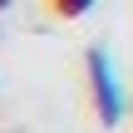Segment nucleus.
I'll use <instances>...</instances> for the list:
<instances>
[{
	"instance_id": "nucleus-2",
	"label": "nucleus",
	"mask_w": 133,
	"mask_h": 133,
	"mask_svg": "<svg viewBox=\"0 0 133 133\" xmlns=\"http://www.w3.org/2000/svg\"><path fill=\"white\" fill-rule=\"evenodd\" d=\"M54 5H59V10H64V15H74V20H79V15H89V10H94V0H54Z\"/></svg>"
},
{
	"instance_id": "nucleus-1",
	"label": "nucleus",
	"mask_w": 133,
	"mask_h": 133,
	"mask_svg": "<svg viewBox=\"0 0 133 133\" xmlns=\"http://www.w3.org/2000/svg\"><path fill=\"white\" fill-rule=\"evenodd\" d=\"M84 69H89V94H94V109H99V118L114 128V123H123V114H128V94H123V79H118V64H114V54L104 49V44H89V54H84Z\"/></svg>"
}]
</instances>
